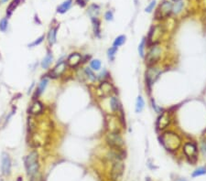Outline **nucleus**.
I'll list each match as a JSON object with an SVG mask.
<instances>
[{
	"label": "nucleus",
	"instance_id": "obj_1",
	"mask_svg": "<svg viewBox=\"0 0 206 181\" xmlns=\"http://www.w3.org/2000/svg\"><path fill=\"white\" fill-rule=\"evenodd\" d=\"M159 141L168 151H177L182 146V138L178 134L172 131L163 133L159 136Z\"/></svg>",
	"mask_w": 206,
	"mask_h": 181
},
{
	"label": "nucleus",
	"instance_id": "obj_2",
	"mask_svg": "<svg viewBox=\"0 0 206 181\" xmlns=\"http://www.w3.org/2000/svg\"><path fill=\"white\" fill-rule=\"evenodd\" d=\"M106 142L113 149H123L125 141L120 136V133L109 132L106 136Z\"/></svg>",
	"mask_w": 206,
	"mask_h": 181
},
{
	"label": "nucleus",
	"instance_id": "obj_3",
	"mask_svg": "<svg viewBox=\"0 0 206 181\" xmlns=\"http://www.w3.org/2000/svg\"><path fill=\"white\" fill-rule=\"evenodd\" d=\"M161 57V48L158 46L157 44L154 45L149 49L148 53L146 56V63L148 66H153L155 63H157L158 60Z\"/></svg>",
	"mask_w": 206,
	"mask_h": 181
},
{
	"label": "nucleus",
	"instance_id": "obj_4",
	"mask_svg": "<svg viewBox=\"0 0 206 181\" xmlns=\"http://www.w3.org/2000/svg\"><path fill=\"white\" fill-rule=\"evenodd\" d=\"M172 121V116H171V113L166 111V112H163L160 113V115L158 116L157 123H156V127H157V130L158 131H163L165 130Z\"/></svg>",
	"mask_w": 206,
	"mask_h": 181
},
{
	"label": "nucleus",
	"instance_id": "obj_5",
	"mask_svg": "<svg viewBox=\"0 0 206 181\" xmlns=\"http://www.w3.org/2000/svg\"><path fill=\"white\" fill-rule=\"evenodd\" d=\"M183 152L185 156L187 157L190 162L195 163L197 160V155H198V149L196 144L192 142H187L183 146Z\"/></svg>",
	"mask_w": 206,
	"mask_h": 181
},
{
	"label": "nucleus",
	"instance_id": "obj_6",
	"mask_svg": "<svg viewBox=\"0 0 206 181\" xmlns=\"http://www.w3.org/2000/svg\"><path fill=\"white\" fill-rule=\"evenodd\" d=\"M160 73L161 71L158 68L154 67V65L149 66V68L146 71V82L148 87H150L157 81Z\"/></svg>",
	"mask_w": 206,
	"mask_h": 181
},
{
	"label": "nucleus",
	"instance_id": "obj_7",
	"mask_svg": "<svg viewBox=\"0 0 206 181\" xmlns=\"http://www.w3.org/2000/svg\"><path fill=\"white\" fill-rule=\"evenodd\" d=\"M114 91H115L114 86L112 85L111 82L104 81L101 82L98 89H97V94H98L99 97L105 98V97L110 96L113 92H114Z\"/></svg>",
	"mask_w": 206,
	"mask_h": 181
},
{
	"label": "nucleus",
	"instance_id": "obj_8",
	"mask_svg": "<svg viewBox=\"0 0 206 181\" xmlns=\"http://www.w3.org/2000/svg\"><path fill=\"white\" fill-rule=\"evenodd\" d=\"M125 171V165L121 161H116L113 165V167L111 170V178L113 181H118L123 176V173Z\"/></svg>",
	"mask_w": 206,
	"mask_h": 181
},
{
	"label": "nucleus",
	"instance_id": "obj_9",
	"mask_svg": "<svg viewBox=\"0 0 206 181\" xmlns=\"http://www.w3.org/2000/svg\"><path fill=\"white\" fill-rule=\"evenodd\" d=\"M171 11H172V5L168 1L163 2L157 10L156 18L161 19V18H167L169 15L171 13Z\"/></svg>",
	"mask_w": 206,
	"mask_h": 181
},
{
	"label": "nucleus",
	"instance_id": "obj_10",
	"mask_svg": "<svg viewBox=\"0 0 206 181\" xmlns=\"http://www.w3.org/2000/svg\"><path fill=\"white\" fill-rule=\"evenodd\" d=\"M162 33H163V29L160 27H158V26L154 27L150 30V32H149V35H148V40L149 41V43L156 45L158 43V41L159 40V38L161 37Z\"/></svg>",
	"mask_w": 206,
	"mask_h": 181
},
{
	"label": "nucleus",
	"instance_id": "obj_11",
	"mask_svg": "<svg viewBox=\"0 0 206 181\" xmlns=\"http://www.w3.org/2000/svg\"><path fill=\"white\" fill-rule=\"evenodd\" d=\"M66 67H67V63L65 61H61V62H59L54 67L52 71H50V78H53V79L59 78V77H61L64 73V71H66Z\"/></svg>",
	"mask_w": 206,
	"mask_h": 181
},
{
	"label": "nucleus",
	"instance_id": "obj_12",
	"mask_svg": "<svg viewBox=\"0 0 206 181\" xmlns=\"http://www.w3.org/2000/svg\"><path fill=\"white\" fill-rule=\"evenodd\" d=\"M1 169L2 173L6 176H8L11 172V160L7 154L3 153L2 154V158H1Z\"/></svg>",
	"mask_w": 206,
	"mask_h": 181
},
{
	"label": "nucleus",
	"instance_id": "obj_13",
	"mask_svg": "<svg viewBox=\"0 0 206 181\" xmlns=\"http://www.w3.org/2000/svg\"><path fill=\"white\" fill-rule=\"evenodd\" d=\"M82 62V56L79 53H73L71 54L67 59L66 63L71 68H75Z\"/></svg>",
	"mask_w": 206,
	"mask_h": 181
},
{
	"label": "nucleus",
	"instance_id": "obj_14",
	"mask_svg": "<svg viewBox=\"0 0 206 181\" xmlns=\"http://www.w3.org/2000/svg\"><path fill=\"white\" fill-rule=\"evenodd\" d=\"M42 111H43V104L39 101H36L32 103L31 106L29 107V113L37 115H39V113H42Z\"/></svg>",
	"mask_w": 206,
	"mask_h": 181
},
{
	"label": "nucleus",
	"instance_id": "obj_15",
	"mask_svg": "<svg viewBox=\"0 0 206 181\" xmlns=\"http://www.w3.org/2000/svg\"><path fill=\"white\" fill-rule=\"evenodd\" d=\"M36 162H38V153L35 151L31 152L25 157V167L31 165L33 163H36Z\"/></svg>",
	"mask_w": 206,
	"mask_h": 181
},
{
	"label": "nucleus",
	"instance_id": "obj_16",
	"mask_svg": "<svg viewBox=\"0 0 206 181\" xmlns=\"http://www.w3.org/2000/svg\"><path fill=\"white\" fill-rule=\"evenodd\" d=\"M110 108H111V111L113 113H116L120 110V103H119V101L118 99L116 97V96H111L110 98Z\"/></svg>",
	"mask_w": 206,
	"mask_h": 181
},
{
	"label": "nucleus",
	"instance_id": "obj_17",
	"mask_svg": "<svg viewBox=\"0 0 206 181\" xmlns=\"http://www.w3.org/2000/svg\"><path fill=\"white\" fill-rule=\"evenodd\" d=\"M71 4H73V0H66V1H64L61 6H59L57 7V12H59L61 14H63V13L67 12L71 8Z\"/></svg>",
	"mask_w": 206,
	"mask_h": 181
},
{
	"label": "nucleus",
	"instance_id": "obj_18",
	"mask_svg": "<svg viewBox=\"0 0 206 181\" xmlns=\"http://www.w3.org/2000/svg\"><path fill=\"white\" fill-rule=\"evenodd\" d=\"M57 30H58V27L56 28H52L50 32L48 34V41L50 45H53L56 42V35H57Z\"/></svg>",
	"mask_w": 206,
	"mask_h": 181
},
{
	"label": "nucleus",
	"instance_id": "obj_19",
	"mask_svg": "<svg viewBox=\"0 0 206 181\" xmlns=\"http://www.w3.org/2000/svg\"><path fill=\"white\" fill-rule=\"evenodd\" d=\"M144 106H145V102H144V99L141 95H139L137 97V102H136V113H139L143 111Z\"/></svg>",
	"mask_w": 206,
	"mask_h": 181
},
{
	"label": "nucleus",
	"instance_id": "obj_20",
	"mask_svg": "<svg viewBox=\"0 0 206 181\" xmlns=\"http://www.w3.org/2000/svg\"><path fill=\"white\" fill-rule=\"evenodd\" d=\"M52 60H53L52 54L48 53L47 56L43 59L42 62H41V67H42L43 69H48L50 67V65L51 64V62H52Z\"/></svg>",
	"mask_w": 206,
	"mask_h": 181
},
{
	"label": "nucleus",
	"instance_id": "obj_21",
	"mask_svg": "<svg viewBox=\"0 0 206 181\" xmlns=\"http://www.w3.org/2000/svg\"><path fill=\"white\" fill-rule=\"evenodd\" d=\"M88 13L90 15V17L92 18V19L97 18V16H98V13H99L98 6H96V5H92L88 10Z\"/></svg>",
	"mask_w": 206,
	"mask_h": 181
},
{
	"label": "nucleus",
	"instance_id": "obj_22",
	"mask_svg": "<svg viewBox=\"0 0 206 181\" xmlns=\"http://www.w3.org/2000/svg\"><path fill=\"white\" fill-rule=\"evenodd\" d=\"M20 2H21V0H13V1L10 3L9 7L7 9V14L8 17L12 14V12L14 11V10L17 8V7L20 4Z\"/></svg>",
	"mask_w": 206,
	"mask_h": 181
},
{
	"label": "nucleus",
	"instance_id": "obj_23",
	"mask_svg": "<svg viewBox=\"0 0 206 181\" xmlns=\"http://www.w3.org/2000/svg\"><path fill=\"white\" fill-rule=\"evenodd\" d=\"M183 2L182 1V0H179V1H176V3H175L173 6H172V13L173 14H179V12L182 11V8H183Z\"/></svg>",
	"mask_w": 206,
	"mask_h": 181
},
{
	"label": "nucleus",
	"instance_id": "obj_24",
	"mask_svg": "<svg viewBox=\"0 0 206 181\" xmlns=\"http://www.w3.org/2000/svg\"><path fill=\"white\" fill-rule=\"evenodd\" d=\"M126 36H124V35H120V36H118L117 38H116L115 41H114V43H113V46L114 47H120V46H122L124 43L126 42Z\"/></svg>",
	"mask_w": 206,
	"mask_h": 181
},
{
	"label": "nucleus",
	"instance_id": "obj_25",
	"mask_svg": "<svg viewBox=\"0 0 206 181\" xmlns=\"http://www.w3.org/2000/svg\"><path fill=\"white\" fill-rule=\"evenodd\" d=\"M47 85H48V79L47 78H44V79L41 80L40 83L39 85V88H38V90H37L38 91V94L37 95L40 94L41 92H43L44 90L46 89V87H47Z\"/></svg>",
	"mask_w": 206,
	"mask_h": 181
},
{
	"label": "nucleus",
	"instance_id": "obj_26",
	"mask_svg": "<svg viewBox=\"0 0 206 181\" xmlns=\"http://www.w3.org/2000/svg\"><path fill=\"white\" fill-rule=\"evenodd\" d=\"M145 46H146V39H143L139 45H138V53H139L140 57H142V58L145 57Z\"/></svg>",
	"mask_w": 206,
	"mask_h": 181
},
{
	"label": "nucleus",
	"instance_id": "obj_27",
	"mask_svg": "<svg viewBox=\"0 0 206 181\" xmlns=\"http://www.w3.org/2000/svg\"><path fill=\"white\" fill-rule=\"evenodd\" d=\"M117 52V48L116 47H114L113 46L112 48H110L107 51V56H108V59L110 60H115V56H116V53Z\"/></svg>",
	"mask_w": 206,
	"mask_h": 181
},
{
	"label": "nucleus",
	"instance_id": "obj_28",
	"mask_svg": "<svg viewBox=\"0 0 206 181\" xmlns=\"http://www.w3.org/2000/svg\"><path fill=\"white\" fill-rule=\"evenodd\" d=\"M92 70L94 71H99L101 69V61L99 60H92L90 63Z\"/></svg>",
	"mask_w": 206,
	"mask_h": 181
},
{
	"label": "nucleus",
	"instance_id": "obj_29",
	"mask_svg": "<svg viewBox=\"0 0 206 181\" xmlns=\"http://www.w3.org/2000/svg\"><path fill=\"white\" fill-rule=\"evenodd\" d=\"M206 174V168L205 167H199L196 170H194L193 173L192 174V178H197L199 176H203Z\"/></svg>",
	"mask_w": 206,
	"mask_h": 181
},
{
	"label": "nucleus",
	"instance_id": "obj_30",
	"mask_svg": "<svg viewBox=\"0 0 206 181\" xmlns=\"http://www.w3.org/2000/svg\"><path fill=\"white\" fill-rule=\"evenodd\" d=\"M84 72H85V74L87 75V77L92 81H95L96 79H97V77L95 76V74L94 73V71H92L90 68H86L84 70Z\"/></svg>",
	"mask_w": 206,
	"mask_h": 181
},
{
	"label": "nucleus",
	"instance_id": "obj_31",
	"mask_svg": "<svg viewBox=\"0 0 206 181\" xmlns=\"http://www.w3.org/2000/svg\"><path fill=\"white\" fill-rule=\"evenodd\" d=\"M92 22H94L95 26V34L97 37H100V21L97 18H94Z\"/></svg>",
	"mask_w": 206,
	"mask_h": 181
},
{
	"label": "nucleus",
	"instance_id": "obj_32",
	"mask_svg": "<svg viewBox=\"0 0 206 181\" xmlns=\"http://www.w3.org/2000/svg\"><path fill=\"white\" fill-rule=\"evenodd\" d=\"M7 25H8V21L7 18H3L1 21H0V30L3 32H5L7 28Z\"/></svg>",
	"mask_w": 206,
	"mask_h": 181
},
{
	"label": "nucleus",
	"instance_id": "obj_33",
	"mask_svg": "<svg viewBox=\"0 0 206 181\" xmlns=\"http://www.w3.org/2000/svg\"><path fill=\"white\" fill-rule=\"evenodd\" d=\"M28 120H29V122H28V123H29V130L30 132H32L35 129V127H36V123H35V121L33 120L32 118H29Z\"/></svg>",
	"mask_w": 206,
	"mask_h": 181
},
{
	"label": "nucleus",
	"instance_id": "obj_34",
	"mask_svg": "<svg viewBox=\"0 0 206 181\" xmlns=\"http://www.w3.org/2000/svg\"><path fill=\"white\" fill-rule=\"evenodd\" d=\"M156 6V0H153V1H151L150 2V4L148 5V6L146 7V9H145V11L146 12H148V13H150V12H152V10L154 9V7Z\"/></svg>",
	"mask_w": 206,
	"mask_h": 181
},
{
	"label": "nucleus",
	"instance_id": "obj_35",
	"mask_svg": "<svg viewBox=\"0 0 206 181\" xmlns=\"http://www.w3.org/2000/svg\"><path fill=\"white\" fill-rule=\"evenodd\" d=\"M43 39H44V36H41L40 38H39L37 40H35L34 42H32V43H30L29 45V47H35V46H37V45H39L41 42H42L43 41Z\"/></svg>",
	"mask_w": 206,
	"mask_h": 181
},
{
	"label": "nucleus",
	"instance_id": "obj_36",
	"mask_svg": "<svg viewBox=\"0 0 206 181\" xmlns=\"http://www.w3.org/2000/svg\"><path fill=\"white\" fill-rule=\"evenodd\" d=\"M105 18L106 20H108V21H111V20H113V18H114V16H113V12L112 11H107L105 15Z\"/></svg>",
	"mask_w": 206,
	"mask_h": 181
},
{
	"label": "nucleus",
	"instance_id": "obj_37",
	"mask_svg": "<svg viewBox=\"0 0 206 181\" xmlns=\"http://www.w3.org/2000/svg\"><path fill=\"white\" fill-rule=\"evenodd\" d=\"M152 107H153V109L155 110L157 113H161V109H160V108H159V107L157 106V104L155 103V102H154V100H152Z\"/></svg>",
	"mask_w": 206,
	"mask_h": 181
},
{
	"label": "nucleus",
	"instance_id": "obj_38",
	"mask_svg": "<svg viewBox=\"0 0 206 181\" xmlns=\"http://www.w3.org/2000/svg\"><path fill=\"white\" fill-rule=\"evenodd\" d=\"M202 150L204 155H206V140H203L202 142Z\"/></svg>",
	"mask_w": 206,
	"mask_h": 181
},
{
	"label": "nucleus",
	"instance_id": "obj_39",
	"mask_svg": "<svg viewBox=\"0 0 206 181\" xmlns=\"http://www.w3.org/2000/svg\"><path fill=\"white\" fill-rule=\"evenodd\" d=\"M76 2H77V4H78L79 6H81V7H84V6H85V3H84V0H76Z\"/></svg>",
	"mask_w": 206,
	"mask_h": 181
},
{
	"label": "nucleus",
	"instance_id": "obj_40",
	"mask_svg": "<svg viewBox=\"0 0 206 181\" xmlns=\"http://www.w3.org/2000/svg\"><path fill=\"white\" fill-rule=\"evenodd\" d=\"M7 0H2V2H3V3H4V2H7Z\"/></svg>",
	"mask_w": 206,
	"mask_h": 181
},
{
	"label": "nucleus",
	"instance_id": "obj_41",
	"mask_svg": "<svg viewBox=\"0 0 206 181\" xmlns=\"http://www.w3.org/2000/svg\"><path fill=\"white\" fill-rule=\"evenodd\" d=\"M179 181H185V180H179Z\"/></svg>",
	"mask_w": 206,
	"mask_h": 181
},
{
	"label": "nucleus",
	"instance_id": "obj_42",
	"mask_svg": "<svg viewBox=\"0 0 206 181\" xmlns=\"http://www.w3.org/2000/svg\"><path fill=\"white\" fill-rule=\"evenodd\" d=\"M175 1H179V0H175Z\"/></svg>",
	"mask_w": 206,
	"mask_h": 181
}]
</instances>
